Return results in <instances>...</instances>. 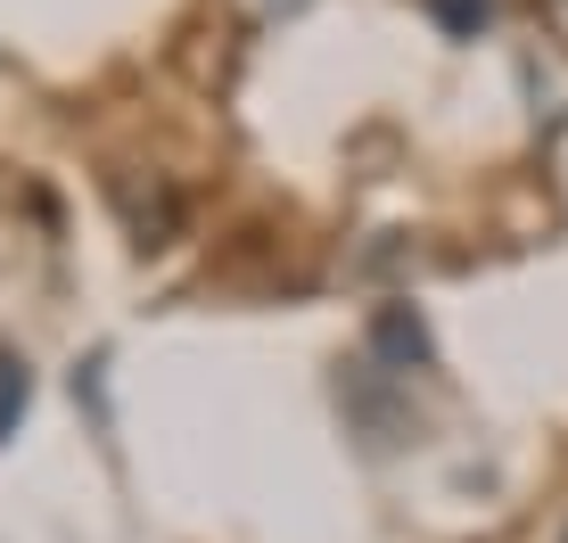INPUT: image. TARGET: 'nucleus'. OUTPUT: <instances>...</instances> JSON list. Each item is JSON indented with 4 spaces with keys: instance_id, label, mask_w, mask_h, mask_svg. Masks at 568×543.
<instances>
[{
    "instance_id": "obj_2",
    "label": "nucleus",
    "mask_w": 568,
    "mask_h": 543,
    "mask_svg": "<svg viewBox=\"0 0 568 543\" xmlns=\"http://www.w3.org/2000/svg\"><path fill=\"white\" fill-rule=\"evenodd\" d=\"M26 403H33V362L17 355V346H0V444L17 437V420H26Z\"/></svg>"
},
{
    "instance_id": "obj_5",
    "label": "nucleus",
    "mask_w": 568,
    "mask_h": 543,
    "mask_svg": "<svg viewBox=\"0 0 568 543\" xmlns=\"http://www.w3.org/2000/svg\"><path fill=\"white\" fill-rule=\"evenodd\" d=\"M560 543H568V535H560Z\"/></svg>"
},
{
    "instance_id": "obj_1",
    "label": "nucleus",
    "mask_w": 568,
    "mask_h": 543,
    "mask_svg": "<svg viewBox=\"0 0 568 543\" xmlns=\"http://www.w3.org/2000/svg\"><path fill=\"white\" fill-rule=\"evenodd\" d=\"M371 346H379L387 371H428L437 362V346H428V321L413 305H379V321H371Z\"/></svg>"
},
{
    "instance_id": "obj_3",
    "label": "nucleus",
    "mask_w": 568,
    "mask_h": 543,
    "mask_svg": "<svg viewBox=\"0 0 568 543\" xmlns=\"http://www.w3.org/2000/svg\"><path fill=\"white\" fill-rule=\"evenodd\" d=\"M428 17H437L445 33H462V42H469V33L495 17V0H428Z\"/></svg>"
},
{
    "instance_id": "obj_4",
    "label": "nucleus",
    "mask_w": 568,
    "mask_h": 543,
    "mask_svg": "<svg viewBox=\"0 0 568 543\" xmlns=\"http://www.w3.org/2000/svg\"><path fill=\"white\" fill-rule=\"evenodd\" d=\"M264 9H281V17H288V9H305V0H264Z\"/></svg>"
}]
</instances>
